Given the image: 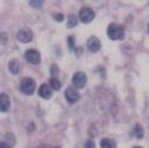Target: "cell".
I'll list each match as a JSON object with an SVG mask.
<instances>
[{"label": "cell", "instance_id": "obj_22", "mask_svg": "<svg viewBox=\"0 0 149 148\" xmlns=\"http://www.w3.org/2000/svg\"><path fill=\"white\" fill-rule=\"evenodd\" d=\"M39 148H54V147H51L49 145H44V146H40ZM55 148H58V147H55Z\"/></svg>", "mask_w": 149, "mask_h": 148}, {"label": "cell", "instance_id": "obj_5", "mask_svg": "<svg viewBox=\"0 0 149 148\" xmlns=\"http://www.w3.org/2000/svg\"><path fill=\"white\" fill-rule=\"evenodd\" d=\"M95 19V11L92 10L91 8H83L80 11V20L85 24H88Z\"/></svg>", "mask_w": 149, "mask_h": 148}, {"label": "cell", "instance_id": "obj_7", "mask_svg": "<svg viewBox=\"0 0 149 148\" xmlns=\"http://www.w3.org/2000/svg\"><path fill=\"white\" fill-rule=\"evenodd\" d=\"M32 31L29 29H21L20 31H17V35L16 38L20 43H30L32 40Z\"/></svg>", "mask_w": 149, "mask_h": 148}, {"label": "cell", "instance_id": "obj_6", "mask_svg": "<svg viewBox=\"0 0 149 148\" xmlns=\"http://www.w3.org/2000/svg\"><path fill=\"white\" fill-rule=\"evenodd\" d=\"M65 97H66V100L70 103H74L76 101H78V98H80V95H78V92L74 87L70 86L66 89V91H65Z\"/></svg>", "mask_w": 149, "mask_h": 148}, {"label": "cell", "instance_id": "obj_20", "mask_svg": "<svg viewBox=\"0 0 149 148\" xmlns=\"http://www.w3.org/2000/svg\"><path fill=\"white\" fill-rule=\"evenodd\" d=\"M67 40H68V46H70V49H73V47H74V45H73V38H72V36H70Z\"/></svg>", "mask_w": 149, "mask_h": 148}, {"label": "cell", "instance_id": "obj_21", "mask_svg": "<svg viewBox=\"0 0 149 148\" xmlns=\"http://www.w3.org/2000/svg\"><path fill=\"white\" fill-rule=\"evenodd\" d=\"M0 148H11V147L5 142H0Z\"/></svg>", "mask_w": 149, "mask_h": 148}, {"label": "cell", "instance_id": "obj_14", "mask_svg": "<svg viewBox=\"0 0 149 148\" xmlns=\"http://www.w3.org/2000/svg\"><path fill=\"white\" fill-rule=\"evenodd\" d=\"M134 133H136L137 138H142L143 137L144 131H143V127L141 126V124H136V127H134Z\"/></svg>", "mask_w": 149, "mask_h": 148}, {"label": "cell", "instance_id": "obj_10", "mask_svg": "<svg viewBox=\"0 0 149 148\" xmlns=\"http://www.w3.org/2000/svg\"><path fill=\"white\" fill-rule=\"evenodd\" d=\"M39 96L42 97V98H45V100L50 98V97L52 96V90H51V87L47 84L41 85L40 89H39Z\"/></svg>", "mask_w": 149, "mask_h": 148}, {"label": "cell", "instance_id": "obj_9", "mask_svg": "<svg viewBox=\"0 0 149 148\" xmlns=\"http://www.w3.org/2000/svg\"><path fill=\"white\" fill-rule=\"evenodd\" d=\"M10 98L6 94H0V111L1 112H8L10 110Z\"/></svg>", "mask_w": 149, "mask_h": 148}, {"label": "cell", "instance_id": "obj_8", "mask_svg": "<svg viewBox=\"0 0 149 148\" xmlns=\"http://www.w3.org/2000/svg\"><path fill=\"white\" fill-rule=\"evenodd\" d=\"M87 47L91 52H97L101 49V41L96 38V36H91L87 40Z\"/></svg>", "mask_w": 149, "mask_h": 148}, {"label": "cell", "instance_id": "obj_15", "mask_svg": "<svg viewBox=\"0 0 149 148\" xmlns=\"http://www.w3.org/2000/svg\"><path fill=\"white\" fill-rule=\"evenodd\" d=\"M77 25V17L74 15H70L68 17V22H67V26L68 27H74Z\"/></svg>", "mask_w": 149, "mask_h": 148}, {"label": "cell", "instance_id": "obj_1", "mask_svg": "<svg viewBox=\"0 0 149 148\" xmlns=\"http://www.w3.org/2000/svg\"><path fill=\"white\" fill-rule=\"evenodd\" d=\"M107 35L111 40H122L124 38V29L122 25L112 22L107 29Z\"/></svg>", "mask_w": 149, "mask_h": 148}, {"label": "cell", "instance_id": "obj_23", "mask_svg": "<svg viewBox=\"0 0 149 148\" xmlns=\"http://www.w3.org/2000/svg\"><path fill=\"white\" fill-rule=\"evenodd\" d=\"M134 148H142V147H134Z\"/></svg>", "mask_w": 149, "mask_h": 148}, {"label": "cell", "instance_id": "obj_2", "mask_svg": "<svg viewBox=\"0 0 149 148\" xmlns=\"http://www.w3.org/2000/svg\"><path fill=\"white\" fill-rule=\"evenodd\" d=\"M36 89V82L34 78L31 77H26L24 80L21 81V85H20V90L22 94L25 95H32L34 94V91Z\"/></svg>", "mask_w": 149, "mask_h": 148}, {"label": "cell", "instance_id": "obj_3", "mask_svg": "<svg viewBox=\"0 0 149 148\" xmlns=\"http://www.w3.org/2000/svg\"><path fill=\"white\" fill-rule=\"evenodd\" d=\"M87 82V77H86V73L82 72V71H78L73 75L72 77V87L74 89H82V87H85Z\"/></svg>", "mask_w": 149, "mask_h": 148}, {"label": "cell", "instance_id": "obj_4", "mask_svg": "<svg viewBox=\"0 0 149 148\" xmlns=\"http://www.w3.org/2000/svg\"><path fill=\"white\" fill-rule=\"evenodd\" d=\"M25 59L27 62H30L32 65H37L40 64L41 61V56H40V52L37 50H34V49H30V50H26L25 52Z\"/></svg>", "mask_w": 149, "mask_h": 148}, {"label": "cell", "instance_id": "obj_13", "mask_svg": "<svg viewBox=\"0 0 149 148\" xmlns=\"http://www.w3.org/2000/svg\"><path fill=\"white\" fill-rule=\"evenodd\" d=\"M50 87H51V90H56V91H58L60 89H61V82H60L57 78H51L50 80Z\"/></svg>", "mask_w": 149, "mask_h": 148}, {"label": "cell", "instance_id": "obj_17", "mask_svg": "<svg viewBox=\"0 0 149 148\" xmlns=\"http://www.w3.org/2000/svg\"><path fill=\"white\" fill-rule=\"evenodd\" d=\"M52 17H54V19H55L56 21H60V22H61V21L63 20V15H62L61 13H55L54 15H52Z\"/></svg>", "mask_w": 149, "mask_h": 148}, {"label": "cell", "instance_id": "obj_18", "mask_svg": "<svg viewBox=\"0 0 149 148\" xmlns=\"http://www.w3.org/2000/svg\"><path fill=\"white\" fill-rule=\"evenodd\" d=\"M29 5L34 8H41L42 6V1H34V0H31V1H29Z\"/></svg>", "mask_w": 149, "mask_h": 148}, {"label": "cell", "instance_id": "obj_12", "mask_svg": "<svg viewBox=\"0 0 149 148\" xmlns=\"http://www.w3.org/2000/svg\"><path fill=\"white\" fill-rule=\"evenodd\" d=\"M101 148H116V142L111 138H103L101 141Z\"/></svg>", "mask_w": 149, "mask_h": 148}, {"label": "cell", "instance_id": "obj_16", "mask_svg": "<svg viewBox=\"0 0 149 148\" xmlns=\"http://www.w3.org/2000/svg\"><path fill=\"white\" fill-rule=\"evenodd\" d=\"M8 41V35L5 32H0V45H5Z\"/></svg>", "mask_w": 149, "mask_h": 148}, {"label": "cell", "instance_id": "obj_11", "mask_svg": "<svg viewBox=\"0 0 149 148\" xmlns=\"http://www.w3.org/2000/svg\"><path fill=\"white\" fill-rule=\"evenodd\" d=\"M9 70H10L13 75H17L19 71H20V62H19L16 59L11 60V61L9 62Z\"/></svg>", "mask_w": 149, "mask_h": 148}, {"label": "cell", "instance_id": "obj_19", "mask_svg": "<svg viewBox=\"0 0 149 148\" xmlns=\"http://www.w3.org/2000/svg\"><path fill=\"white\" fill-rule=\"evenodd\" d=\"M85 148H96L95 142L91 141V140H88V141L86 142V145H85Z\"/></svg>", "mask_w": 149, "mask_h": 148}]
</instances>
